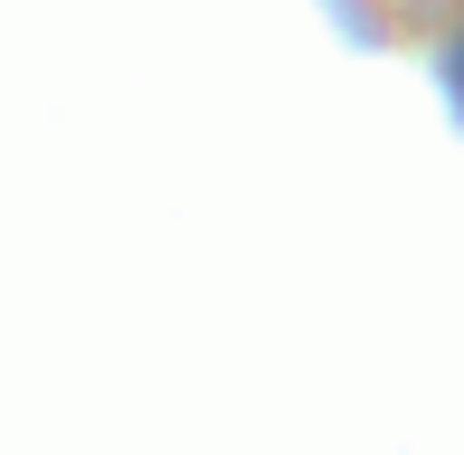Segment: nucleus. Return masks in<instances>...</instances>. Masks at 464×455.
<instances>
[{
    "label": "nucleus",
    "instance_id": "obj_1",
    "mask_svg": "<svg viewBox=\"0 0 464 455\" xmlns=\"http://www.w3.org/2000/svg\"><path fill=\"white\" fill-rule=\"evenodd\" d=\"M455 86H464V38H455Z\"/></svg>",
    "mask_w": 464,
    "mask_h": 455
}]
</instances>
